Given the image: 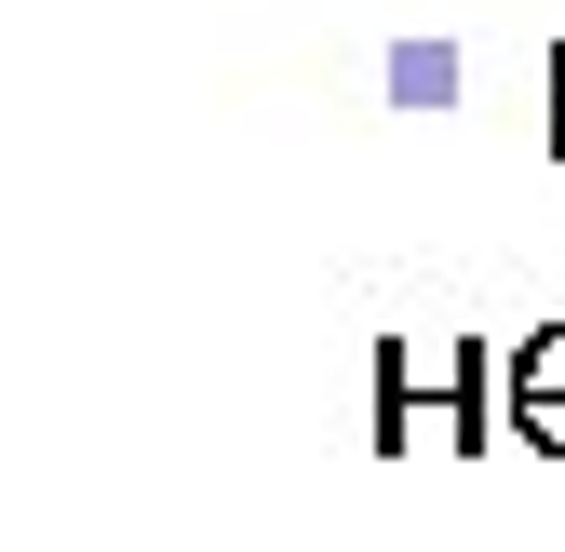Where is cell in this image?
Returning <instances> with one entry per match:
<instances>
[{"mask_svg": "<svg viewBox=\"0 0 565 552\" xmlns=\"http://www.w3.org/2000/svg\"><path fill=\"white\" fill-rule=\"evenodd\" d=\"M512 432V404H499V351L484 337H391L377 351V445L391 458H417V445H445V458H471V445H499Z\"/></svg>", "mask_w": 565, "mask_h": 552, "instance_id": "cell-1", "label": "cell"}, {"mask_svg": "<svg viewBox=\"0 0 565 552\" xmlns=\"http://www.w3.org/2000/svg\"><path fill=\"white\" fill-rule=\"evenodd\" d=\"M499 404H512V445L565 458V323H539V337L499 351Z\"/></svg>", "mask_w": 565, "mask_h": 552, "instance_id": "cell-2", "label": "cell"}, {"mask_svg": "<svg viewBox=\"0 0 565 552\" xmlns=\"http://www.w3.org/2000/svg\"><path fill=\"white\" fill-rule=\"evenodd\" d=\"M539 95H552V108H539V149L565 162V41H552V67H539Z\"/></svg>", "mask_w": 565, "mask_h": 552, "instance_id": "cell-3", "label": "cell"}]
</instances>
